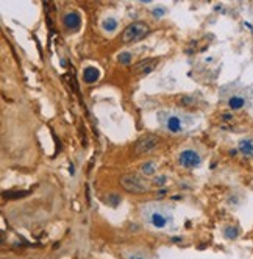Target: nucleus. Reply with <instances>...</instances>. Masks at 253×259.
Instances as JSON below:
<instances>
[{
    "label": "nucleus",
    "mask_w": 253,
    "mask_h": 259,
    "mask_svg": "<svg viewBox=\"0 0 253 259\" xmlns=\"http://www.w3.org/2000/svg\"><path fill=\"white\" fill-rule=\"evenodd\" d=\"M132 60H133V57H132V53L130 52H122L119 57H117V61L120 63V64H123V66H129V64H132Z\"/></svg>",
    "instance_id": "nucleus-18"
},
{
    "label": "nucleus",
    "mask_w": 253,
    "mask_h": 259,
    "mask_svg": "<svg viewBox=\"0 0 253 259\" xmlns=\"http://www.w3.org/2000/svg\"><path fill=\"white\" fill-rule=\"evenodd\" d=\"M247 103H248L247 96L244 94V92H239V91L233 92V94H230V96L227 97V105H228L233 111H239V109L245 108Z\"/></svg>",
    "instance_id": "nucleus-8"
},
{
    "label": "nucleus",
    "mask_w": 253,
    "mask_h": 259,
    "mask_svg": "<svg viewBox=\"0 0 253 259\" xmlns=\"http://www.w3.org/2000/svg\"><path fill=\"white\" fill-rule=\"evenodd\" d=\"M149 24L147 22H142V21H136V22H132L129 27L123 30V34H122V39L123 42H136V41H141L144 36L149 33Z\"/></svg>",
    "instance_id": "nucleus-4"
},
{
    "label": "nucleus",
    "mask_w": 253,
    "mask_h": 259,
    "mask_svg": "<svg viewBox=\"0 0 253 259\" xmlns=\"http://www.w3.org/2000/svg\"><path fill=\"white\" fill-rule=\"evenodd\" d=\"M158 122L166 132L180 135V133L188 132L194 125V116H191L189 113H185V111L167 109V111H159Z\"/></svg>",
    "instance_id": "nucleus-2"
},
{
    "label": "nucleus",
    "mask_w": 253,
    "mask_h": 259,
    "mask_svg": "<svg viewBox=\"0 0 253 259\" xmlns=\"http://www.w3.org/2000/svg\"><path fill=\"white\" fill-rule=\"evenodd\" d=\"M238 152L245 158H253V138L247 136L239 139L238 142Z\"/></svg>",
    "instance_id": "nucleus-11"
},
{
    "label": "nucleus",
    "mask_w": 253,
    "mask_h": 259,
    "mask_svg": "<svg viewBox=\"0 0 253 259\" xmlns=\"http://www.w3.org/2000/svg\"><path fill=\"white\" fill-rule=\"evenodd\" d=\"M166 13H167V10H166L164 7H158V8H155V10L152 11V14H153L155 19H161V17L164 16Z\"/></svg>",
    "instance_id": "nucleus-19"
},
{
    "label": "nucleus",
    "mask_w": 253,
    "mask_h": 259,
    "mask_svg": "<svg viewBox=\"0 0 253 259\" xmlns=\"http://www.w3.org/2000/svg\"><path fill=\"white\" fill-rule=\"evenodd\" d=\"M28 194H31V191H11V192H4L2 197L7 200H16V198H22V197H27Z\"/></svg>",
    "instance_id": "nucleus-15"
},
{
    "label": "nucleus",
    "mask_w": 253,
    "mask_h": 259,
    "mask_svg": "<svg viewBox=\"0 0 253 259\" xmlns=\"http://www.w3.org/2000/svg\"><path fill=\"white\" fill-rule=\"evenodd\" d=\"M117 27H119V22H117V19H114V17H105V19L102 21V28H103V31H106V33H113V31H116Z\"/></svg>",
    "instance_id": "nucleus-14"
},
{
    "label": "nucleus",
    "mask_w": 253,
    "mask_h": 259,
    "mask_svg": "<svg viewBox=\"0 0 253 259\" xmlns=\"http://www.w3.org/2000/svg\"><path fill=\"white\" fill-rule=\"evenodd\" d=\"M178 162L180 165H183V167L195 169L202 164V155L194 149H185L178 155Z\"/></svg>",
    "instance_id": "nucleus-5"
},
{
    "label": "nucleus",
    "mask_w": 253,
    "mask_h": 259,
    "mask_svg": "<svg viewBox=\"0 0 253 259\" xmlns=\"http://www.w3.org/2000/svg\"><path fill=\"white\" fill-rule=\"evenodd\" d=\"M122 259H155L149 250L142 248V247H126L120 250Z\"/></svg>",
    "instance_id": "nucleus-7"
},
{
    "label": "nucleus",
    "mask_w": 253,
    "mask_h": 259,
    "mask_svg": "<svg viewBox=\"0 0 253 259\" xmlns=\"http://www.w3.org/2000/svg\"><path fill=\"white\" fill-rule=\"evenodd\" d=\"M155 170H156V162L155 161H147V162H144L141 165V172L146 175V177L147 175H153Z\"/></svg>",
    "instance_id": "nucleus-16"
},
{
    "label": "nucleus",
    "mask_w": 253,
    "mask_h": 259,
    "mask_svg": "<svg viewBox=\"0 0 253 259\" xmlns=\"http://www.w3.org/2000/svg\"><path fill=\"white\" fill-rule=\"evenodd\" d=\"M100 77V72L99 69H96L94 66H88L85 70H83V80L88 83V84H93L99 80Z\"/></svg>",
    "instance_id": "nucleus-12"
},
{
    "label": "nucleus",
    "mask_w": 253,
    "mask_h": 259,
    "mask_svg": "<svg viewBox=\"0 0 253 259\" xmlns=\"http://www.w3.org/2000/svg\"><path fill=\"white\" fill-rule=\"evenodd\" d=\"M159 141L155 135H146V136H142L138 139L136 145H135V152L136 155H142V153H150L153 152L156 147H158Z\"/></svg>",
    "instance_id": "nucleus-6"
},
{
    "label": "nucleus",
    "mask_w": 253,
    "mask_h": 259,
    "mask_svg": "<svg viewBox=\"0 0 253 259\" xmlns=\"http://www.w3.org/2000/svg\"><path fill=\"white\" fill-rule=\"evenodd\" d=\"M224 237L227 240H234V239H238L241 236V228L238 225H227L222 231Z\"/></svg>",
    "instance_id": "nucleus-13"
},
{
    "label": "nucleus",
    "mask_w": 253,
    "mask_h": 259,
    "mask_svg": "<svg viewBox=\"0 0 253 259\" xmlns=\"http://www.w3.org/2000/svg\"><path fill=\"white\" fill-rule=\"evenodd\" d=\"M120 186L126 191V192H133V194H144L150 191V183L139 175H123L120 177Z\"/></svg>",
    "instance_id": "nucleus-3"
},
{
    "label": "nucleus",
    "mask_w": 253,
    "mask_h": 259,
    "mask_svg": "<svg viewBox=\"0 0 253 259\" xmlns=\"http://www.w3.org/2000/svg\"><path fill=\"white\" fill-rule=\"evenodd\" d=\"M139 215L144 224L156 231H167L174 228L175 224L174 209L159 201L142 203L139 206Z\"/></svg>",
    "instance_id": "nucleus-1"
},
{
    "label": "nucleus",
    "mask_w": 253,
    "mask_h": 259,
    "mask_svg": "<svg viewBox=\"0 0 253 259\" xmlns=\"http://www.w3.org/2000/svg\"><path fill=\"white\" fill-rule=\"evenodd\" d=\"M156 64H158V60H156V58L142 60V61H139V63L135 66L133 72H135V73H142V75H146V73L152 72V70L156 67Z\"/></svg>",
    "instance_id": "nucleus-10"
},
{
    "label": "nucleus",
    "mask_w": 253,
    "mask_h": 259,
    "mask_svg": "<svg viewBox=\"0 0 253 259\" xmlns=\"http://www.w3.org/2000/svg\"><path fill=\"white\" fill-rule=\"evenodd\" d=\"M105 200H106L105 203H106L108 206L117 208V206L120 205V200H122V198H120V195H119V194H108V197H106Z\"/></svg>",
    "instance_id": "nucleus-17"
},
{
    "label": "nucleus",
    "mask_w": 253,
    "mask_h": 259,
    "mask_svg": "<svg viewBox=\"0 0 253 259\" xmlns=\"http://www.w3.org/2000/svg\"><path fill=\"white\" fill-rule=\"evenodd\" d=\"M194 102H195V99L191 97V96H183V97H180V103H182L183 106H191V105H194Z\"/></svg>",
    "instance_id": "nucleus-20"
},
{
    "label": "nucleus",
    "mask_w": 253,
    "mask_h": 259,
    "mask_svg": "<svg viewBox=\"0 0 253 259\" xmlns=\"http://www.w3.org/2000/svg\"><path fill=\"white\" fill-rule=\"evenodd\" d=\"M167 181V175H158V177H155L153 178V184H155V186H162V184H164Z\"/></svg>",
    "instance_id": "nucleus-21"
},
{
    "label": "nucleus",
    "mask_w": 253,
    "mask_h": 259,
    "mask_svg": "<svg viewBox=\"0 0 253 259\" xmlns=\"http://www.w3.org/2000/svg\"><path fill=\"white\" fill-rule=\"evenodd\" d=\"M63 25L69 30V31H77L81 25V17L77 11H67L63 16Z\"/></svg>",
    "instance_id": "nucleus-9"
}]
</instances>
